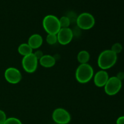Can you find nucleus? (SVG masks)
<instances>
[{"label":"nucleus","instance_id":"f257e3e1","mask_svg":"<svg viewBox=\"0 0 124 124\" xmlns=\"http://www.w3.org/2000/svg\"><path fill=\"white\" fill-rule=\"evenodd\" d=\"M117 60V54L111 50H105L102 52L98 56V65L101 69L108 70L115 65Z\"/></svg>","mask_w":124,"mask_h":124},{"label":"nucleus","instance_id":"f03ea898","mask_svg":"<svg viewBox=\"0 0 124 124\" xmlns=\"http://www.w3.org/2000/svg\"><path fill=\"white\" fill-rule=\"evenodd\" d=\"M94 76V70L89 64H80L76 69L75 78L79 83L86 84L91 81Z\"/></svg>","mask_w":124,"mask_h":124},{"label":"nucleus","instance_id":"7ed1b4c3","mask_svg":"<svg viewBox=\"0 0 124 124\" xmlns=\"http://www.w3.org/2000/svg\"><path fill=\"white\" fill-rule=\"evenodd\" d=\"M42 26L48 34H56L61 28L59 24V18L53 15H48L42 20Z\"/></svg>","mask_w":124,"mask_h":124},{"label":"nucleus","instance_id":"20e7f679","mask_svg":"<svg viewBox=\"0 0 124 124\" xmlns=\"http://www.w3.org/2000/svg\"><path fill=\"white\" fill-rule=\"evenodd\" d=\"M78 27L82 30H90L94 27L95 19L91 13L84 12L79 15L76 18Z\"/></svg>","mask_w":124,"mask_h":124},{"label":"nucleus","instance_id":"39448f33","mask_svg":"<svg viewBox=\"0 0 124 124\" xmlns=\"http://www.w3.org/2000/svg\"><path fill=\"white\" fill-rule=\"evenodd\" d=\"M122 87V81L116 76L109 78L107 82L104 86V91L108 96H114L120 92Z\"/></svg>","mask_w":124,"mask_h":124},{"label":"nucleus","instance_id":"423d86ee","mask_svg":"<svg viewBox=\"0 0 124 124\" xmlns=\"http://www.w3.org/2000/svg\"><path fill=\"white\" fill-rule=\"evenodd\" d=\"M22 66L25 71L28 73H33L37 70L38 60L35 56L33 53L23 57L22 59Z\"/></svg>","mask_w":124,"mask_h":124},{"label":"nucleus","instance_id":"0eeeda50","mask_svg":"<svg viewBox=\"0 0 124 124\" xmlns=\"http://www.w3.org/2000/svg\"><path fill=\"white\" fill-rule=\"evenodd\" d=\"M52 119L56 124H68L71 121V116L65 109L58 108L53 111Z\"/></svg>","mask_w":124,"mask_h":124},{"label":"nucleus","instance_id":"6e6552de","mask_svg":"<svg viewBox=\"0 0 124 124\" xmlns=\"http://www.w3.org/2000/svg\"><path fill=\"white\" fill-rule=\"evenodd\" d=\"M6 81L11 84H17L22 79V75L18 69L15 67H8L4 72Z\"/></svg>","mask_w":124,"mask_h":124},{"label":"nucleus","instance_id":"1a4fd4ad","mask_svg":"<svg viewBox=\"0 0 124 124\" xmlns=\"http://www.w3.org/2000/svg\"><path fill=\"white\" fill-rule=\"evenodd\" d=\"M58 42L65 46L70 43L73 38V32L70 28H61L57 33Z\"/></svg>","mask_w":124,"mask_h":124},{"label":"nucleus","instance_id":"9d476101","mask_svg":"<svg viewBox=\"0 0 124 124\" xmlns=\"http://www.w3.org/2000/svg\"><path fill=\"white\" fill-rule=\"evenodd\" d=\"M109 78L108 73L106 70H99L93 76L94 85L98 87H104L107 82Z\"/></svg>","mask_w":124,"mask_h":124},{"label":"nucleus","instance_id":"9b49d317","mask_svg":"<svg viewBox=\"0 0 124 124\" xmlns=\"http://www.w3.org/2000/svg\"><path fill=\"white\" fill-rule=\"evenodd\" d=\"M43 43V39L40 35L37 33L33 34L29 37L28 40V44L33 50L39 48Z\"/></svg>","mask_w":124,"mask_h":124},{"label":"nucleus","instance_id":"f8f14e48","mask_svg":"<svg viewBox=\"0 0 124 124\" xmlns=\"http://www.w3.org/2000/svg\"><path fill=\"white\" fill-rule=\"evenodd\" d=\"M39 63L44 68L53 67L56 63L54 58L50 54H44L43 56L39 60Z\"/></svg>","mask_w":124,"mask_h":124},{"label":"nucleus","instance_id":"ddd939ff","mask_svg":"<svg viewBox=\"0 0 124 124\" xmlns=\"http://www.w3.org/2000/svg\"><path fill=\"white\" fill-rule=\"evenodd\" d=\"M18 53L23 57L33 53V49L27 43H23L19 46L18 48Z\"/></svg>","mask_w":124,"mask_h":124},{"label":"nucleus","instance_id":"4468645a","mask_svg":"<svg viewBox=\"0 0 124 124\" xmlns=\"http://www.w3.org/2000/svg\"><path fill=\"white\" fill-rule=\"evenodd\" d=\"M90 58V54L87 51L82 50L78 54L77 59L80 64H87Z\"/></svg>","mask_w":124,"mask_h":124},{"label":"nucleus","instance_id":"2eb2a0df","mask_svg":"<svg viewBox=\"0 0 124 124\" xmlns=\"http://www.w3.org/2000/svg\"><path fill=\"white\" fill-rule=\"evenodd\" d=\"M59 24H60L61 28H68L69 27L71 23L70 18L67 16H63L61 18H59Z\"/></svg>","mask_w":124,"mask_h":124},{"label":"nucleus","instance_id":"dca6fc26","mask_svg":"<svg viewBox=\"0 0 124 124\" xmlns=\"http://www.w3.org/2000/svg\"><path fill=\"white\" fill-rule=\"evenodd\" d=\"M46 41L49 45H54L58 42V38L56 34H47Z\"/></svg>","mask_w":124,"mask_h":124},{"label":"nucleus","instance_id":"f3484780","mask_svg":"<svg viewBox=\"0 0 124 124\" xmlns=\"http://www.w3.org/2000/svg\"><path fill=\"white\" fill-rule=\"evenodd\" d=\"M122 49H123V47H122V44L119 42H116L111 46V48L110 50L115 53H116V54H117L122 52Z\"/></svg>","mask_w":124,"mask_h":124},{"label":"nucleus","instance_id":"a211bd4d","mask_svg":"<svg viewBox=\"0 0 124 124\" xmlns=\"http://www.w3.org/2000/svg\"><path fill=\"white\" fill-rule=\"evenodd\" d=\"M3 124H23V123L19 119L11 117L7 118Z\"/></svg>","mask_w":124,"mask_h":124},{"label":"nucleus","instance_id":"6ab92c4d","mask_svg":"<svg viewBox=\"0 0 124 124\" xmlns=\"http://www.w3.org/2000/svg\"><path fill=\"white\" fill-rule=\"evenodd\" d=\"M7 119L6 114L3 110H0V124H3Z\"/></svg>","mask_w":124,"mask_h":124},{"label":"nucleus","instance_id":"aec40b11","mask_svg":"<svg viewBox=\"0 0 124 124\" xmlns=\"http://www.w3.org/2000/svg\"><path fill=\"white\" fill-rule=\"evenodd\" d=\"M33 54L34 55H35V56L36 58V59L38 60V61L39 60V59L44 56L43 52H42L41 50H38L36 51L35 53H33Z\"/></svg>","mask_w":124,"mask_h":124},{"label":"nucleus","instance_id":"412c9836","mask_svg":"<svg viewBox=\"0 0 124 124\" xmlns=\"http://www.w3.org/2000/svg\"><path fill=\"white\" fill-rule=\"evenodd\" d=\"M116 124H124V116H120L117 118Z\"/></svg>","mask_w":124,"mask_h":124},{"label":"nucleus","instance_id":"4be33fe9","mask_svg":"<svg viewBox=\"0 0 124 124\" xmlns=\"http://www.w3.org/2000/svg\"><path fill=\"white\" fill-rule=\"evenodd\" d=\"M116 77H117L118 79H119L121 81H122V79H124V73L119 72L118 74H117V75L116 76Z\"/></svg>","mask_w":124,"mask_h":124},{"label":"nucleus","instance_id":"5701e85b","mask_svg":"<svg viewBox=\"0 0 124 124\" xmlns=\"http://www.w3.org/2000/svg\"></svg>","mask_w":124,"mask_h":124}]
</instances>
